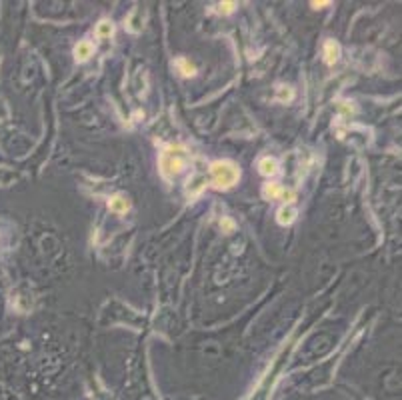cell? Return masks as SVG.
Wrapping results in <instances>:
<instances>
[{
	"label": "cell",
	"instance_id": "cell-1",
	"mask_svg": "<svg viewBox=\"0 0 402 400\" xmlns=\"http://www.w3.org/2000/svg\"><path fill=\"white\" fill-rule=\"evenodd\" d=\"M210 174H212V182L216 188H232L238 178H240V170L234 162L228 160H218L210 166Z\"/></svg>",
	"mask_w": 402,
	"mask_h": 400
},
{
	"label": "cell",
	"instance_id": "cell-2",
	"mask_svg": "<svg viewBox=\"0 0 402 400\" xmlns=\"http://www.w3.org/2000/svg\"><path fill=\"white\" fill-rule=\"evenodd\" d=\"M186 164V156H184V148L182 146H168L162 154H160V172L166 178H172L176 174L182 172Z\"/></svg>",
	"mask_w": 402,
	"mask_h": 400
},
{
	"label": "cell",
	"instance_id": "cell-3",
	"mask_svg": "<svg viewBox=\"0 0 402 400\" xmlns=\"http://www.w3.org/2000/svg\"><path fill=\"white\" fill-rule=\"evenodd\" d=\"M92 52H94V44H92L90 40H82V42H78L76 48H74V58H76L78 62H86V60L92 56Z\"/></svg>",
	"mask_w": 402,
	"mask_h": 400
},
{
	"label": "cell",
	"instance_id": "cell-4",
	"mask_svg": "<svg viewBox=\"0 0 402 400\" xmlns=\"http://www.w3.org/2000/svg\"><path fill=\"white\" fill-rule=\"evenodd\" d=\"M258 170H260V174H264V176H274V174L278 172V162H276L274 158H270V156H264V158L258 162Z\"/></svg>",
	"mask_w": 402,
	"mask_h": 400
},
{
	"label": "cell",
	"instance_id": "cell-5",
	"mask_svg": "<svg viewBox=\"0 0 402 400\" xmlns=\"http://www.w3.org/2000/svg\"><path fill=\"white\" fill-rule=\"evenodd\" d=\"M338 56H340V46H338V42L326 40V42H324V60H326V64H334V62L338 60Z\"/></svg>",
	"mask_w": 402,
	"mask_h": 400
},
{
	"label": "cell",
	"instance_id": "cell-6",
	"mask_svg": "<svg viewBox=\"0 0 402 400\" xmlns=\"http://www.w3.org/2000/svg\"><path fill=\"white\" fill-rule=\"evenodd\" d=\"M294 218H296V210H294L292 206H286V204H284V206H280L278 212H276V220H278V224H282V226L292 224Z\"/></svg>",
	"mask_w": 402,
	"mask_h": 400
},
{
	"label": "cell",
	"instance_id": "cell-7",
	"mask_svg": "<svg viewBox=\"0 0 402 400\" xmlns=\"http://www.w3.org/2000/svg\"><path fill=\"white\" fill-rule=\"evenodd\" d=\"M108 208H110L112 212H116V214H124V212L130 208V202H128V198H124V196H112L110 202H108Z\"/></svg>",
	"mask_w": 402,
	"mask_h": 400
},
{
	"label": "cell",
	"instance_id": "cell-8",
	"mask_svg": "<svg viewBox=\"0 0 402 400\" xmlns=\"http://www.w3.org/2000/svg\"><path fill=\"white\" fill-rule=\"evenodd\" d=\"M262 194H264V198H268V200H274V198H278V196L282 194V186L276 184V182H268V184H264Z\"/></svg>",
	"mask_w": 402,
	"mask_h": 400
},
{
	"label": "cell",
	"instance_id": "cell-9",
	"mask_svg": "<svg viewBox=\"0 0 402 400\" xmlns=\"http://www.w3.org/2000/svg\"><path fill=\"white\" fill-rule=\"evenodd\" d=\"M112 32H114V28H112V24H110L108 20L98 22V26H96V34H98L100 38H110Z\"/></svg>",
	"mask_w": 402,
	"mask_h": 400
},
{
	"label": "cell",
	"instance_id": "cell-10",
	"mask_svg": "<svg viewBox=\"0 0 402 400\" xmlns=\"http://www.w3.org/2000/svg\"><path fill=\"white\" fill-rule=\"evenodd\" d=\"M176 66L180 68V72H182L184 76H194V74H196V68H194L186 58H178V60H176Z\"/></svg>",
	"mask_w": 402,
	"mask_h": 400
},
{
	"label": "cell",
	"instance_id": "cell-11",
	"mask_svg": "<svg viewBox=\"0 0 402 400\" xmlns=\"http://www.w3.org/2000/svg\"><path fill=\"white\" fill-rule=\"evenodd\" d=\"M286 202H294V198H296V192L294 190H290V188H282V194H280Z\"/></svg>",
	"mask_w": 402,
	"mask_h": 400
},
{
	"label": "cell",
	"instance_id": "cell-12",
	"mask_svg": "<svg viewBox=\"0 0 402 400\" xmlns=\"http://www.w3.org/2000/svg\"><path fill=\"white\" fill-rule=\"evenodd\" d=\"M220 226H222V230L226 232V234H230L232 230H234V222L230 220V218H222V222H220Z\"/></svg>",
	"mask_w": 402,
	"mask_h": 400
},
{
	"label": "cell",
	"instance_id": "cell-13",
	"mask_svg": "<svg viewBox=\"0 0 402 400\" xmlns=\"http://www.w3.org/2000/svg\"><path fill=\"white\" fill-rule=\"evenodd\" d=\"M234 6H236V2H222V4H220V12L230 14V12L234 10Z\"/></svg>",
	"mask_w": 402,
	"mask_h": 400
},
{
	"label": "cell",
	"instance_id": "cell-14",
	"mask_svg": "<svg viewBox=\"0 0 402 400\" xmlns=\"http://www.w3.org/2000/svg\"><path fill=\"white\" fill-rule=\"evenodd\" d=\"M292 98V90H284V86H280L278 90V100H290Z\"/></svg>",
	"mask_w": 402,
	"mask_h": 400
},
{
	"label": "cell",
	"instance_id": "cell-15",
	"mask_svg": "<svg viewBox=\"0 0 402 400\" xmlns=\"http://www.w3.org/2000/svg\"><path fill=\"white\" fill-rule=\"evenodd\" d=\"M312 6L314 8H324V6H330V2L328 0H324V2H312Z\"/></svg>",
	"mask_w": 402,
	"mask_h": 400
}]
</instances>
